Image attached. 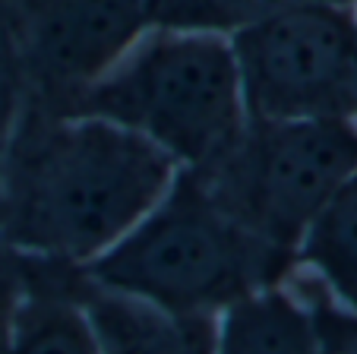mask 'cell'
<instances>
[{
    "instance_id": "4",
    "label": "cell",
    "mask_w": 357,
    "mask_h": 354,
    "mask_svg": "<svg viewBox=\"0 0 357 354\" xmlns=\"http://www.w3.org/2000/svg\"><path fill=\"white\" fill-rule=\"evenodd\" d=\"M357 171V121H257L199 174L253 237L294 260L319 209Z\"/></svg>"
},
{
    "instance_id": "6",
    "label": "cell",
    "mask_w": 357,
    "mask_h": 354,
    "mask_svg": "<svg viewBox=\"0 0 357 354\" xmlns=\"http://www.w3.org/2000/svg\"><path fill=\"white\" fill-rule=\"evenodd\" d=\"M152 29V0H32L26 57L32 76L73 98Z\"/></svg>"
},
{
    "instance_id": "9",
    "label": "cell",
    "mask_w": 357,
    "mask_h": 354,
    "mask_svg": "<svg viewBox=\"0 0 357 354\" xmlns=\"http://www.w3.org/2000/svg\"><path fill=\"white\" fill-rule=\"evenodd\" d=\"M294 260L313 269L332 301L357 310V171L303 231Z\"/></svg>"
},
{
    "instance_id": "7",
    "label": "cell",
    "mask_w": 357,
    "mask_h": 354,
    "mask_svg": "<svg viewBox=\"0 0 357 354\" xmlns=\"http://www.w3.org/2000/svg\"><path fill=\"white\" fill-rule=\"evenodd\" d=\"M79 301L101 354H215L218 316L171 314L127 294L98 288L76 269Z\"/></svg>"
},
{
    "instance_id": "10",
    "label": "cell",
    "mask_w": 357,
    "mask_h": 354,
    "mask_svg": "<svg viewBox=\"0 0 357 354\" xmlns=\"http://www.w3.org/2000/svg\"><path fill=\"white\" fill-rule=\"evenodd\" d=\"M16 354H101L73 291L32 285L16 307Z\"/></svg>"
},
{
    "instance_id": "14",
    "label": "cell",
    "mask_w": 357,
    "mask_h": 354,
    "mask_svg": "<svg viewBox=\"0 0 357 354\" xmlns=\"http://www.w3.org/2000/svg\"><path fill=\"white\" fill-rule=\"evenodd\" d=\"M354 16H357V10H354Z\"/></svg>"
},
{
    "instance_id": "3",
    "label": "cell",
    "mask_w": 357,
    "mask_h": 354,
    "mask_svg": "<svg viewBox=\"0 0 357 354\" xmlns=\"http://www.w3.org/2000/svg\"><path fill=\"white\" fill-rule=\"evenodd\" d=\"M63 111L108 117L183 171L222 158L250 121L231 38L193 29H152Z\"/></svg>"
},
{
    "instance_id": "5",
    "label": "cell",
    "mask_w": 357,
    "mask_h": 354,
    "mask_svg": "<svg viewBox=\"0 0 357 354\" xmlns=\"http://www.w3.org/2000/svg\"><path fill=\"white\" fill-rule=\"evenodd\" d=\"M247 117L357 121L354 7L297 3L231 35Z\"/></svg>"
},
{
    "instance_id": "12",
    "label": "cell",
    "mask_w": 357,
    "mask_h": 354,
    "mask_svg": "<svg viewBox=\"0 0 357 354\" xmlns=\"http://www.w3.org/2000/svg\"><path fill=\"white\" fill-rule=\"evenodd\" d=\"M317 354H357V310L332 301L326 291L313 294L310 301Z\"/></svg>"
},
{
    "instance_id": "13",
    "label": "cell",
    "mask_w": 357,
    "mask_h": 354,
    "mask_svg": "<svg viewBox=\"0 0 357 354\" xmlns=\"http://www.w3.org/2000/svg\"><path fill=\"white\" fill-rule=\"evenodd\" d=\"M16 307L20 272L10 260H0V354H16Z\"/></svg>"
},
{
    "instance_id": "2",
    "label": "cell",
    "mask_w": 357,
    "mask_h": 354,
    "mask_svg": "<svg viewBox=\"0 0 357 354\" xmlns=\"http://www.w3.org/2000/svg\"><path fill=\"white\" fill-rule=\"evenodd\" d=\"M288 263L291 256L231 219L199 174L181 168L162 200L79 272L92 285L171 314L222 316L275 285Z\"/></svg>"
},
{
    "instance_id": "8",
    "label": "cell",
    "mask_w": 357,
    "mask_h": 354,
    "mask_svg": "<svg viewBox=\"0 0 357 354\" xmlns=\"http://www.w3.org/2000/svg\"><path fill=\"white\" fill-rule=\"evenodd\" d=\"M215 354H317L310 307L275 285L250 294L222 314Z\"/></svg>"
},
{
    "instance_id": "11",
    "label": "cell",
    "mask_w": 357,
    "mask_h": 354,
    "mask_svg": "<svg viewBox=\"0 0 357 354\" xmlns=\"http://www.w3.org/2000/svg\"><path fill=\"white\" fill-rule=\"evenodd\" d=\"M297 3L319 0H152V29H193L231 38Z\"/></svg>"
},
{
    "instance_id": "1",
    "label": "cell",
    "mask_w": 357,
    "mask_h": 354,
    "mask_svg": "<svg viewBox=\"0 0 357 354\" xmlns=\"http://www.w3.org/2000/svg\"><path fill=\"white\" fill-rule=\"evenodd\" d=\"M181 168L139 133L61 111L22 133L3 177V234L26 260L82 269L117 244Z\"/></svg>"
}]
</instances>
